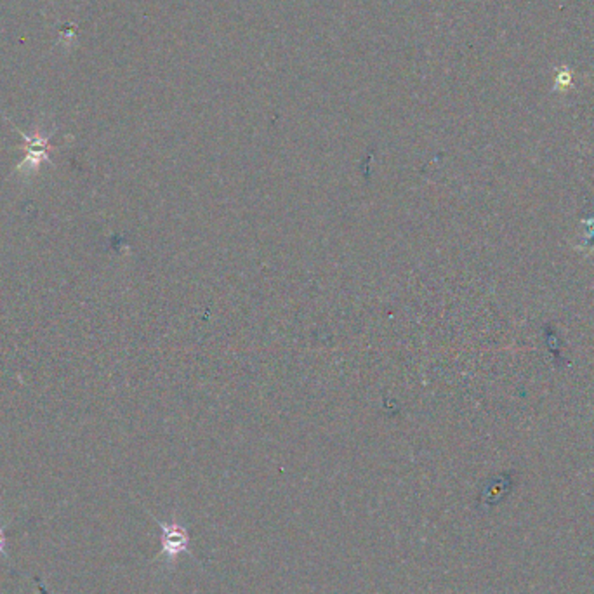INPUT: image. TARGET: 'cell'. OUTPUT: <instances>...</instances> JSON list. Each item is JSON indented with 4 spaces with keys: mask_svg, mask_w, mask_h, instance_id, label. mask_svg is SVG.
Listing matches in <instances>:
<instances>
[{
    "mask_svg": "<svg viewBox=\"0 0 594 594\" xmlns=\"http://www.w3.org/2000/svg\"><path fill=\"white\" fill-rule=\"evenodd\" d=\"M162 528L163 537V553L167 558H176L183 549H187L188 544V536L187 532H183L178 525H165V523H159Z\"/></svg>",
    "mask_w": 594,
    "mask_h": 594,
    "instance_id": "1",
    "label": "cell"
},
{
    "mask_svg": "<svg viewBox=\"0 0 594 594\" xmlns=\"http://www.w3.org/2000/svg\"><path fill=\"white\" fill-rule=\"evenodd\" d=\"M0 556H7V540H5V523L0 521Z\"/></svg>",
    "mask_w": 594,
    "mask_h": 594,
    "instance_id": "2",
    "label": "cell"
}]
</instances>
